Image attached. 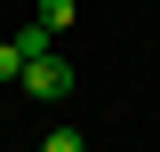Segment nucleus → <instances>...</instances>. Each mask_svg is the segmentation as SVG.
<instances>
[{"label": "nucleus", "instance_id": "20e7f679", "mask_svg": "<svg viewBox=\"0 0 160 152\" xmlns=\"http://www.w3.org/2000/svg\"><path fill=\"white\" fill-rule=\"evenodd\" d=\"M40 152H88V144H80V128H48V136H40Z\"/></svg>", "mask_w": 160, "mask_h": 152}, {"label": "nucleus", "instance_id": "7ed1b4c3", "mask_svg": "<svg viewBox=\"0 0 160 152\" xmlns=\"http://www.w3.org/2000/svg\"><path fill=\"white\" fill-rule=\"evenodd\" d=\"M24 64H32V56H24V40H0V80H24Z\"/></svg>", "mask_w": 160, "mask_h": 152}, {"label": "nucleus", "instance_id": "f257e3e1", "mask_svg": "<svg viewBox=\"0 0 160 152\" xmlns=\"http://www.w3.org/2000/svg\"><path fill=\"white\" fill-rule=\"evenodd\" d=\"M16 88L32 96V104H64V96H72L80 80H72V64H64L56 48H48V56H32V64H24V80H16Z\"/></svg>", "mask_w": 160, "mask_h": 152}, {"label": "nucleus", "instance_id": "f03ea898", "mask_svg": "<svg viewBox=\"0 0 160 152\" xmlns=\"http://www.w3.org/2000/svg\"><path fill=\"white\" fill-rule=\"evenodd\" d=\"M32 24H48V32H72V24H80V0H32Z\"/></svg>", "mask_w": 160, "mask_h": 152}]
</instances>
